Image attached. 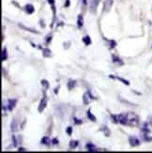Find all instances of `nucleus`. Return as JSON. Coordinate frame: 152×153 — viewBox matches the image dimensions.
I'll return each instance as SVG.
<instances>
[{
    "mask_svg": "<svg viewBox=\"0 0 152 153\" xmlns=\"http://www.w3.org/2000/svg\"><path fill=\"white\" fill-rule=\"evenodd\" d=\"M127 117H128L127 125L135 126L138 124V122H139V118H138L137 115L133 114V113H129V114H127Z\"/></svg>",
    "mask_w": 152,
    "mask_h": 153,
    "instance_id": "nucleus-1",
    "label": "nucleus"
},
{
    "mask_svg": "<svg viewBox=\"0 0 152 153\" xmlns=\"http://www.w3.org/2000/svg\"><path fill=\"white\" fill-rule=\"evenodd\" d=\"M117 119H118V123H120L122 125H127L128 123V117H127V114H120L117 116Z\"/></svg>",
    "mask_w": 152,
    "mask_h": 153,
    "instance_id": "nucleus-2",
    "label": "nucleus"
},
{
    "mask_svg": "<svg viewBox=\"0 0 152 153\" xmlns=\"http://www.w3.org/2000/svg\"><path fill=\"white\" fill-rule=\"evenodd\" d=\"M129 142L131 147H137V146L140 145V140L135 136H130L129 138Z\"/></svg>",
    "mask_w": 152,
    "mask_h": 153,
    "instance_id": "nucleus-3",
    "label": "nucleus"
},
{
    "mask_svg": "<svg viewBox=\"0 0 152 153\" xmlns=\"http://www.w3.org/2000/svg\"><path fill=\"white\" fill-rule=\"evenodd\" d=\"M112 5H113V0H105L103 4V12L110 11Z\"/></svg>",
    "mask_w": 152,
    "mask_h": 153,
    "instance_id": "nucleus-4",
    "label": "nucleus"
},
{
    "mask_svg": "<svg viewBox=\"0 0 152 153\" xmlns=\"http://www.w3.org/2000/svg\"><path fill=\"white\" fill-rule=\"evenodd\" d=\"M46 105H47V98H46V97H43L42 100L41 101V102H39L38 111H39V113H42V112L44 110V108L46 107Z\"/></svg>",
    "mask_w": 152,
    "mask_h": 153,
    "instance_id": "nucleus-5",
    "label": "nucleus"
},
{
    "mask_svg": "<svg viewBox=\"0 0 152 153\" xmlns=\"http://www.w3.org/2000/svg\"><path fill=\"white\" fill-rule=\"evenodd\" d=\"M90 99H94V97H92L89 92H85V94L83 95V102H84V104L87 105L89 103V102H90Z\"/></svg>",
    "mask_w": 152,
    "mask_h": 153,
    "instance_id": "nucleus-6",
    "label": "nucleus"
},
{
    "mask_svg": "<svg viewBox=\"0 0 152 153\" xmlns=\"http://www.w3.org/2000/svg\"><path fill=\"white\" fill-rule=\"evenodd\" d=\"M8 109H9V111H11L13 108L15 107V105H16V103H17V100H15V99H10L9 101H8Z\"/></svg>",
    "mask_w": 152,
    "mask_h": 153,
    "instance_id": "nucleus-7",
    "label": "nucleus"
},
{
    "mask_svg": "<svg viewBox=\"0 0 152 153\" xmlns=\"http://www.w3.org/2000/svg\"><path fill=\"white\" fill-rule=\"evenodd\" d=\"M100 2V0H91V3H90V10L92 12L96 11V9H97V6Z\"/></svg>",
    "mask_w": 152,
    "mask_h": 153,
    "instance_id": "nucleus-8",
    "label": "nucleus"
},
{
    "mask_svg": "<svg viewBox=\"0 0 152 153\" xmlns=\"http://www.w3.org/2000/svg\"><path fill=\"white\" fill-rule=\"evenodd\" d=\"M10 130L13 132H16L18 131V122L16 119H12L11 124H10Z\"/></svg>",
    "mask_w": 152,
    "mask_h": 153,
    "instance_id": "nucleus-9",
    "label": "nucleus"
},
{
    "mask_svg": "<svg viewBox=\"0 0 152 153\" xmlns=\"http://www.w3.org/2000/svg\"><path fill=\"white\" fill-rule=\"evenodd\" d=\"M21 28H23L24 30H25V31H29V32H31V33H36V34H38V31L37 30H35V29H33V28H30V27H27V26H25V25H24L23 24H19L18 25Z\"/></svg>",
    "mask_w": 152,
    "mask_h": 153,
    "instance_id": "nucleus-10",
    "label": "nucleus"
},
{
    "mask_svg": "<svg viewBox=\"0 0 152 153\" xmlns=\"http://www.w3.org/2000/svg\"><path fill=\"white\" fill-rule=\"evenodd\" d=\"M85 148H87V149L90 152H94V151H98V149H96L95 146L92 144V143H87V145H85Z\"/></svg>",
    "mask_w": 152,
    "mask_h": 153,
    "instance_id": "nucleus-11",
    "label": "nucleus"
},
{
    "mask_svg": "<svg viewBox=\"0 0 152 153\" xmlns=\"http://www.w3.org/2000/svg\"><path fill=\"white\" fill-rule=\"evenodd\" d=\"M25 11L28 13V14H32L33 12L35 11V9H34V7H33V5H31V4H27L25 6Z\"/></svg>",
    "mask_w": 152,
    "mask_h": 153,
    "instance_id": "nucleus-12",
    "label": "nucleus"
},
{
    "mask_svg": "<svg viewBox=\"0 0 152 153\" xmlns=\"http://www.w3.org/2000/svg\"><path fill=\"white\" fill-rule=\"evenodd\" d=\"M75 85H76V82L74 81V80H70V81L68 82L67 86H68V88L70 90H71V89H73L75 88Z\"/></svg>",
    "mask_w": 152,
    "mask_h": 153,
    "instance_id": "nucleus-13",
    "label": "nucleus"
},
{
    "mask_svg": "<svg viewBox=\"0 0 152 153\" xmlns=\"http://www.w3.org/2000/svg\"><path fill=\"white\" fill-rule=\"evenodd\" d=\"M7 58H8V54H7V48H3L2 50V53H1V60L2 61H5L7 60Z\"/></svg>",
    "mask_w": 152,
    "mask_h": 153,
    "instance_id": "nucleus-14",
    "label": "nucleus"
},
{
    "mask_svg": "<svg viewBox=\"0 0 152 153\" xmlns=\"http://www.w3.org/2000/svg\"><path fill=\"white\" fill-rule=\"evenodd\" d=\"M42 56L44 57H50L51 56V50L48 48H44L42 50Z\"/></svg>",
    "mask_w": 152,
    "mask_h": 153,
    "instance_id": "nucleus-15",
    "label": "nucleus"
},
{
    "mask_svg": "<svg viewBox=\"0 0 152 153\" xmlns=\"http://www.w3.org/2000/svg\"><path fill=\"white\" fill-rule=\"evenodd\" d=\"M87 117L90 119L91 121H96V120H97L96 117H95L94 115H92V113L90 112V110H88V111L87 112Z\"/></svg>",
    "mask_w": 152,
    "mask_h": 153,
    "instance_id": "nucleus-16",
    "label": "nucleus"
},
{
    "mask_svg": "<svg viewBox=\"0 0 152 153\" xmlns=\"http://www.w3.org/2000/svg\"><path fill=\"white\" fill-rule=\"evenodd\" d=\"M77 25L79 28H81L83 26V16L82 15H79L78 16V21H77Z\"/></svg>",
    "mask_w": 152,
    "mask_h": 153,
    "instance_id": "nucleus-17",
    "label": "nucleus"
},
{
    "mask_svg": "<svg viewBox=\"0 0 152 153\" xmlns=\"http://www.w3.org/2000/svg\"><path fill=\"white\" fill-rule=\"evenodd\" d=\"M112 58H113V62L114 63H119L120 65H122V61L120 60V58L118 57V56L113 55V56H112Z\"/></svg>",
    "mask_w": 152,
    "mask_h": 153,
    "instance_id": "nucleus-18",
    "label": "nucleus"
},
{
    "mask_svg": "<svg viewBox=\"0 0 152 153\" xmlns=\"http://www.w3.org/2000/svg\"><path fill=\"white\" fill-rule=\"evenodd\" d=\"M83 42H85V44H87V45H89L91 43V39L89 38V36H85L83 38Z\"/></svg>",
    "mask_w": 152,
    "mask_h": 153,
    "instance_id": "nucleus-19",
    "label": "nucleus"
},
{
    "mask_svg": "<svg viewBox=\"0 0 152 153\" xmlns=\"http://www.w3.org/2000/svg\"><path fill=\"white\" fill-rule=\"evenodd\" d=\"M101 131H102L106 136H109V134H110V131L108 130V128L106 127V126H102V128L101 129Z\"/></svg>",
    "mask_w": 152,
    "mask_h": 153,
    "instance_id": "nucleus-20",
    "label": "nucleus"
},
{
    "mask_svg": "<svg viewBox=\"0 0 152 153\" xmlns=\"http://www.w3.org/2000/svg\"><path fill=\"white\" fill-rule=\"evenodd\" d=\"M78 141H76V140H72V141H70V148H72V149H75L77 146H78Z\"/></svg>",
    "mask_w": 152,
    "mask_h": 153,
    "instance_id": "nucleus-21",
    "label": "nucleus"
},
{
    "mask_svg": "<svg viewBox=\"0 0 152 153\" xmlns=\"http://www.w3.org/2000/svg\"><path fill=\"white\" fill-rule=\"evenodd\" d=\"M50 142H52V141H50V139L48 138V137H43L42 139V144H44V145H48V144H50Z\"/></svg>",
    "mask_w": 152,
    "mask_h": 153,
    "instance_id": "nucleus-22",
    "label": "nucleus"
},
{
    "mask_svg": "<svg viewBox=\"0 0 152 153\" xmlns=\"http://www.w3.org/2000/svg\"><path fill=\"white\" fill-rule=\"evenodd\" d=\"M42 85L44 86L45 89H48L49 88V83L46 81V80H42Z\"/></svg>",
    "mask_w": 152,
    "mask_h": 153,
    "instance_id": "nucleus-23",
    "label": "nucleus"
},
{
    "mask_svg": "<svg viewBox=\"0 0 152 153\" xmlns=\"http://www.w3.org/2000/svg\"><path fill=\"white\" fill-rule=\"evenodd\" d=\"M117 80H119V81H121L123 84H125V85H130V82L129 81H127V80H125V79H123V78H121V77H116Z\"/></svg>",
    "mask_w": 152,
    "mask_h": 153,
    "instance_id": "nucleus-24",
    "label": "nucleus"
},
{
    "mask_svg": "<svg viewBox=\"0 0 152 153\" xmlns=\"http://www.w3.org/2000/svg\"><path fill=\"white\" fill-rule=\"evenodd\" d=\"M112 118H113V122L114 123H118V119H117V116L112 115Z\"/></svg>",
    "mask_w": 152,
    "mask_h": 153,
    "instance_id": "nucleus-25",
    "label": "nucleus"
},
{
    "mask_svg": "<svg viewBox=\"0 0 152 153\" xmlns=\"http://www.w3.org/2000/svg\"><path fill=\"white\" fill-rule=\"evenodd\" d=\"M66 131H67V134H68L69 135H70V134H71V132H72V127H68V129L66 130Z\"/></svg>",
    "mask_w": 152,
    "mask_h": 153,
    "instance_id": "nucleus-26",
    "label": "nucleus"
},
{
    "mask_svg": "<svg viewBox=\"0 0 152 153\" xmlns=\"http://www.w3.org/2000/svg\"><path fill=\"white\" fill-rule=\"evenodd\" d=\"M12 139H13V146H14V147H17V140L14 135L12 136Z\"/></svg>",
    "mask_w": 152,
    "mask_h": 153,
    "instance_id": "nucleus-27",
    "label": "nucleus"
},
{
    "mask_svg": "<svg viewBox=\"0 0 152 153\" xmlns=\"http://www.w3.org/2000/svg\"><path fill=\"white\" fill-rule=\"evenodd\" d=\"M110 43H111V46H110V48H114V47H116V42L115 41H111L110 42Z\"/></svg>",
    "mask_w": 152,
    "mask_h": 153,
    "instance_id": "nucleus-28",
    "label": "nucleus"
},
{
    "mask_svg": "<svg viewBox=\"0 0 152 153\" xmlns=\"http://www.w3.org/2000/svg\"><path fill=\"white\" fill-rule=\"evenodd\" d=\"M52 144H53V145H56V144H58V140H57L56 138H54V139L52 140Z\"/></svg>",
    "mask_w": 152,
    "mask_h": 153,
    "instance_id": "nucleus-29",
    "label": "nucleus"
},
{
    "mask_svg": "<svg viewBox=\"0 0 152 153\" xmlns=\"http://www.w3.org/2000/svg\"><path fill=\"white\" fill-rule=\"evenodd\" d=\"M120 101H121L122 102H126V103H129L130 105H134L133 103H131V102H128V101H126V100H122V99H120Z\"/></svg>",
    "mask_w": 152,
    "mask_h": 153,
    "instance_id": "nucleus-30",
    "label": "nucleus"
},
{
    "mask_svg": "<svg viewBox=\"0 0 152 153\" xmlns=\"http://www.w3.org/2000/svg\"><path fill=\"white\" fill-rule=\"evenodd\" d=\"M73 120H74V122H75L76 124H81V123H82V120H78V119H77V118H75V117H74Z\"/></svg>",
    "mask_w": 152,
    "mask_h": 153,
    "instance_id": "nucleus-31",
    "label": "nucleus"
},
{
    "mask_svg": "<svg viewBox=\"0 0 152 153\" xmlns=\"http://www.w3.org/2000/svg\"><path fill=\"white\" fill-rule=\"evenodd\" d=\"M48 3L50 4V5H55V0H48Z\"/></svg>",
    "mask_w": 152,
    "mask_h": 153,
    "instance_id": "nucleus-32",
    "label": "nucleus"
},
{
    "mask_svg": "<svg viewBox=\"0 0 152 153\" xmlns=\"http://www.w3.org/2000/svg\"><path fill=\"white\" fill-rule=\"evenodd\" d=\"M70 6V0H66V4L65 7H69Z\"/></svg>",
    "mask_w": 152,
    "mask_h": 153,
    "instance_id": "nucleus-33",
    "label": "nucleus"
},
{
    "mask_svg": "<svg viewBox=\"0 0 152 153\" xmlns=\"http://www.w3.org/2000/svg\"><path fill=\"white\" fill-rule=\"evenodd\" d=\"M18 150H19V151H25V149H24V148H20Z\"/></svg>",
    "mask_w": 152,
    "mask_h": 153,
    "instance_id": "nucleus-34",
    "label": "nucleus"
},
{
    "mask_svg": "<svg viewBox=\"0 0 152 153\" xmlns=\"http://www.w3.org/2000/svg\"><path fill=\"white\" fill-rule=\"evenodd\" d=\"M58 88H59V86L56 88V90H55V93H56H56H58Z\"/></svg>",
    "mask_w": 152,
    "mask_h": 153,
    "instance_id": "nucleus-35",
    "label": "nucleus"
},
{
    "mask_svg": "<svg viewBox=\"0 0 152 153\" xmlns=\"http://www.w3.org/2000/svg\"><path fill=\"white\" fill-rule=\"evenodd\" d=\"M150 124L152 125V117H151V119H150Z\"/></svg>",
    "mask_w": 152,
    "mask_h": 153,
    "instance_id": "nucleus-36",
    "label": "nucleus"
}]
</instances>
